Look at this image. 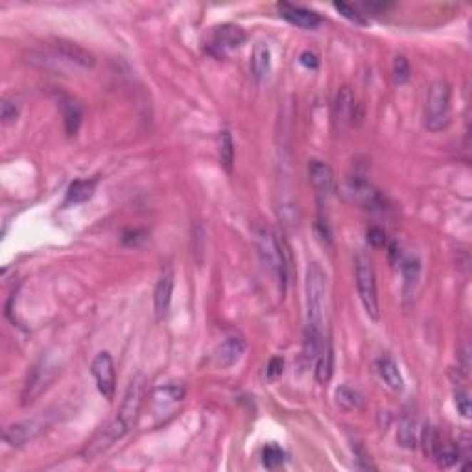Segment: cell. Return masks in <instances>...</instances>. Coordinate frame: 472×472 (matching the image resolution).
Segmentation results:
<instances>
[{"mask_svg":"<svg viewBox=\"0 0 472 472\" xmlns=\"http://www.w3.org/2000/svg\"><path fill=\"white\" fill-rule=\"evenodd\" d=\"M327 275L317 262L308 266L307 272V329H304V358L316 360L325 345L323 323H325Z\"/></svg>","mask_w":472,"mask_h":472,"instance_id":"1","label":"cell"},{"mask_svg":"<svg viewBox=\"0 0 472 472\" xmlns=\"http://www.w3.org/2000/svg\"><path fill=\"white\" fill-rule=\"evenodd\" d=\"M144 393H146V376L138 373L131 379L130 386L125 389L118 415L103 428L102 432H98L93 437L91 445H93L96 452H106L113 443L118 441L120 437H124L125 433L130 432L131 426L137 421L140 406H143Z\"/></svg>","mask_w":472,"mask_h":472,"instance_id":"2","label":"cell"},{"mask_svg":"<svg viewBox=\"0 0 472 472\" xmlns=\"http://www.w3.org/2000/svg\"><path fill=\"white\" fill-rule=\"evenodd\" d=\"M253 242L260 257V262L264 264L267 272L272 273L273 279L279 282L281 289H284L286 279H288V266H286L284 250H282L277 235L266 225H255Z\"/></svg>","mask_w":472,"mask_h":472,"instance_id":"3","label":"cell"},{"mask_svg":"<svg viewBox=\"0 0 472 472\" xmlns=\"http://www.w3.org/2000/svg\"><path fill=\"white\" fill-rule=\"evenodd\" d=\"M450 85L446 80H436L428 89L424 106V125L428 131L437 133L450 124Z\"/></svg>","mask_w":472,"mask_h":472,"instance_id":"4","label":"cell"},{"mask_svg":"<svg viewBox=\"0 0 472 472\" xmlns=\"http://www.w3.org/2000/svg\"><path fill=\"white\" fill-rule=\"evenodd\" d=\"M354 272H356V286L361 304L366 308L367 316L376 321L380 317L379 292H376V277H374L373 262H371L367 255H356Z\"/></svg>","mask_w":472,"mask_h":472,"instance_id":"5","label":"cell"},{"mask_svg":"<svg viewBox=\"0 0 472 472\" xmlns=\"http://www.w3.org/2000/svg\"><path fill=\"white\" fill-rule=\"evenodd\" d=\"M91 373H93L94 380H96V388L102 393L103 399L111 402L115 399L116 393V373H115V361H113L109 352H100L93 360L91 366Z\"/></svg>","mask_w":472,"mask_h":472,"instance_id":"6","label":"cell"},{"mask_svg":"<svg viewBox=\"0 0 472 472\" xmlns=\"http://www.w3.org/2000/svg\"><path fill=\"white\" fill-rule=\"evenodd\" d=\"M345 196L356 203L361 205L364 209H382L384 205V197L376 188L371 183H367L366 179L361 178H349L347 183H345Z\"/></svg>","mask_w":472,"mask_h":472,"instance_id":"7","label":"cell"},{"mask_svg":"<svg viewBox=\"0 0 472 472\" xmlns=\"http://www.w3.org/2000/svg\"><path fill=\"white\" fill-rule=\"evenodd\" d=\"M308 175H310V183H312L314 190L321 200L332 196V192L336 190V179L334 172L327 163L317 159L310 160L308 163Z\"/></svg>","mask_w":472,"mask_h":472,"instance_id":"8","label":"cell"},{"mask_svg":"<svg viewBox=\"0 0 472 472\" xmlns=\"http://www.w3.org/2000/svg\"><path fill=\"white\" fill-rule=\"evenodd\" d=\"M45 426L46 424L43 419L21 421V423L9 424L4 430V441L11 446H21L39 436L45 430Z\"/></svg>","mask_w":472,"mask_h":472,"instance_id":"9","label":"cell"},{"mask_svg":"<svg viewBox=\"0 0 472 472\" xmlns=\"http://www.w3.org/2000/svg\"><path fill=\"white\" fill-rule=\"evenodd\" d=\"M277 9L281 14L282 19H286L288 23L295 24L299 28H307V30H314L321 24V17L312 11V9H307L303 6L297 4H289V2H279Z\"/></svg>","mask_w":472,"mask_h":472,"instance_id":"10","label":"cell"},{"mask_svg":"<svg viewBox=\"0 0 472 472\" xmlns=\"http://www.w3.org/2000/svg\"><path fill=\"white\" fill-rule=\"evenodd\" d=\"M245 352V342L240 336H229L214 349V361L220 367H231Z\"/></svg>","mask_w":472,"mask_h":472,"instance_id":"11","label":"cell"},{"mask_svg":"<svg viewBox=\"0 0 472 472\" xmlns=\"http://www.w3.org/2000/svg\"><path fill=\"white\" fill-rule=\"evenodd\" d=\"M245 43V31L236 24H222L214 30L212 34V48L218 50L220 53L227 50L238 48Z\"/></svg>","mask_w":472,"mask_h":472,"instance_id":"12","label":"cell"},{"mask_svg":"<svg viewBox=\"0 0 472 472\" xmlns=\"http://www.w3.org/2000/svg\"><path fill=\"white\" fill-rule=\"evenodd\" d=\"M172 294H174V272L166 267L165 272L160 273L159 281L155 284V292H153V304H155L157 317H165L168 314Z\"/></svg>","mask_w":472,"mask_h":472,"instance_id":"13","label":"cell"},{"mask_svg":"<svg viewBox=\"0 0 472 472\" xmlns=\"http://www.w3.org/2000/svg\"><path fill=\"white\" fill-rule=\"evenodd\" d=\"M53 52L59 53L63 59H67L71 63H76L80 67L83 68H91L94 65V58L93 53L87 52L83 46L76 45V43H72V41L67 39H56L52 45Z\"/></svg>","mask_w":472,"mask_h":472,"instance_id":"14","label":"cell"},{"mask_svg":"<svg viewBox=\"0 0 472 472\" xmlns=\"http://www.w3.org/2000/svg\"><path fill=\"white\" fill-rule=\"evenodd\" d=\"M59 109H61L65 131H67L68 137H74V135L80 131L83 109H81V106L78 103V100H74L72 96H68V94H61V96H59Z\"/></svg>","mask_w":472,"mask_h":472,"instance_id":"15","label":"cell"},{"mask_svg":"<svg viewBox=\"0 0 472 472\" xmlns=\"http://www.w3.org/2000/svg\"><path fill=\"white\" fill-rule=\"evenodd\" d=\"M354 111H356L354 94L349 87H342L334 100V118L339 125H349L354 118Z\"/></svg>","mask_w":472,"mask_h":472,"instance_id":"16","label":"cell"},{"mask_svg":"<svg viewBox=\"0 0 472 472\" xmlns=\"http://www.w3.org/2000/svg\"><path fill=\"white\" fill-rule=\"evenodd\" d=\"M376 371H379L380 379L386 382V386H388L389 389H393V391H402V388H404L402 374L391 356H388V354L380 356L379 361H376Z\"/></svg>","mask_w":472,"mask_h":472,"instance_id":"17","label":"cell"},{"mask_svg":"<svg viewBox=\"0 0 472 472\" xmlns=\"http://www.w3.org/2000/svg\"><path fill=\"white\" fill-rule=\"evenodd\" d=\"M272 71V52L266 43H257L251 53V72L259 81L266 80Z\"/></svg>","mask_w":472,"mask_h":472,"instance_id":"18","label":"cell"},{"mask_svg":"<svg viewBox=\"0 0 472 472\" xmlns=\"http://www.w3.org/2000/svg\"><path fill=\"white\" fill-rule=\"evenodd\" d=\"M332 369H334V354H332V345L327 339L325 345L321 347L319 354L316 358V380L319 384H327L332 376Z\"/></svg>","mask_w":472,"mask_h":472,"instance_id":"19","label":"cell"},{"mask_svg":"<svg viewBox=\"0 0 472 472\" xmlns=\"http://www.w3.org/2000/svg\"><path fill=\"white\" fill-rule=\"evenodd\" d=\"M96 188V179H76L67 190V203H85L89 201Z\"/></svg>","mask_w":472,"mask_h":472,"instance_id":"20","label":"cell"},{"mask_svg":"<svg viewBox=\"0 0 472 472\" xmlns=\"http://www.w3.org/2000/svg\"><path fill=\"white\" fill-rule=\"evenodd\" d=\"M396 441L406 450H414L415 445H417V439H415V415H411V411H404V415L401 417Z\"/></svg>","mask_w":472,"mask_h":472,"instance_id":"21","label":"cell"},{"mask_svg":"<svg viewBox=\"0 0 472 472\" xmlns=\"http://www.w3.org/2000/svg\"><path fill=\"white\" fill-rule=\"evenodd\" d=\"M336 402L342 410L345 411H356L360 410L361 404H364V399H361L360 393L356 389H352L351 386H339L336 389Z\"/></svg>","mask_w":472,"mask_h":472,"instance_id":"22","label":"cell"},{"mask_svg":"<svg viewBox=\"0 0 472 472\" xmlns=\"http://www.w3.org/2000/svg\"><path fill=\"white\" fill-rule=\"evenodd\" d=\"M421 277V262L417 257H406L402 260V279H404V292L410 294L417 286Z\"/></svg>","mask_w":472,"mask_h":472,"instance_id":"23","label":"cell"},{"mask_svg":"<svg viewBox=\"0 0 472 472\" xmlns=\"http://www.w3.org/2000/svg\"><path fill=\"white\" fill-rule=\"evenodd\" d=\"M218 152H220V163L227 172H232V165H235V144H232V137L227 130H223L218 138Z\"/></svg>","mask_w":472,"mask_h":472,"instance_id":"24","label":"cell"},{"mask_svg":"<svg viewBox=\"0 0 472 472\" xmlns=\"http://www.w3.org/2000/svg\"><path fill=\"white\" fill-rule=\"evenodd\" d=\"M441 437H439V433H437V430L433 426H430V424H426V426L423 428V450H424V456L426 458H436L437 450H439V446H441Z\"/></svg>","mask_w":472,"mask_h":472,"instance_id":"25","label":"cell"},{"mask_svg":"<svg viewBox=\"0 0 472 472\" xmlns=\"http://www.w3.org/2000/svg\"><path fill=\"white\" fill-rule=\"evenodd\" d=\"M433 459H436L441 467H452L454 463H458L459 450L456 448L454 445H450V443H441V446H439Z\"/></svg>","mask_w":472,"mask_h":472,"instance_id":"26","label":"cell"},{"mask_svg":"<svg viewBox=\"0 0 472 472\" xmlns=\"http://www.w3.org/2000/svg\"><path fill=\"white\" fill-rule=\"evenodd\" d=\"M411 76V67L410 61L404 58V56H396L393 59V80L396 85H404L406 81L410 80Z\"/></svg>","mask_w":472,"mask_h":472,"instance_id":"27","label":"cell"},{"mask_svg":"<svg viewBox=\"0 0 472 472\" xmlns=\"http://www.w3.org/2000/svg\"><path fill=\"white\" fill-rule=\"evenodd\" d=\"M334 9H338L343 17L349 19V21L354 24H361V26H366V24L369 23V21L366 19V15L361 14L360 9L354 8L352 4H347V2H334Z\"/></svg>","mask_w":472,"mask_h":472,"instance_id":"28","label":"cell"},{"mask_svg":"<svg viewBox=\"0 0 472 472\" xmlns=\"http://www.w3.org/2000/svg\"><path fill=\"white\" fill-rule=\"evenodd\" d=\"M262 461L267 468H275L284 461V452L281 446L267 445L262 452Z\"/></svg>","mask_w":472,"mask_h":472,"instance_id":"29","label":"cell"},{"mask_svg":"<svg viewBox=\"0 0 472 472\" xmlns=\"http://www.w3.org/2000/svg\"><path fill=\"white\" fill-rule=\"evenodd\" d=\"M282 371H284V360L281 356H273L266 366V379L270 382H277L282 376Z\"/></svg>","mask_w":472,"mask_h":472,"instance_id":"30","label":"cell"},{"mask_svg":"<svg viewBox=\"0 0 472 472\" xmlns=\"http://www.w3.org/2000/svg\"><path fill=\"white\" fill-rule=\"evenodd\" d=\"M352 452H354V458H356V461H358V467L360 468H376L373 465V461H371V456L367 454L366 452V448H364V446H361V443L360 441H352Z\"/></svg>","mask_w":472,"mask_h":472,"instance_id":"31","label":"cell"},{"mask_svg":"<svg viewBox=\"0 0 472 472\" xmlns=\"http://www.w3.org/2000/svg\"><path fill=\"white\" fill-rule=\"evenodd\" d=\"M0 116H2V122L4 124H11L19 118V107L9 100H2L0 103Z\"/></svg>","mask_w":472,"mask_h":472,"instance_id":"32","label":"cell"},{"mask_svg":"<svg viewBox=\"0 0 472 472\" xmlns=\"http://www.w3.org/2000/svg\"><path fill=\"white\" fill-rule=\"evenodd\" d=\"M367 242H369L373 247H382V245L386 244V231H384L382 227L373 225V227L367 229Z\"/></svg>","mask_w":472,"mask_h":472,"instance_id":"33","label":"cell"},{"mask_svg":"<svg viewBox=\"0 0 472 472\" xmlns=\"http://www.w3.org/2000/svg\"><path fill=\"white\" fill-rule=\"evenodd\" d=\"M456 406H458L459 414L463 415V417H471V399H468V393H456Z\"/></svg>","mask_w":472,"mask_h":472,"instance_id":"34","label":"cell"},{"mask_svg":"<svg viewBox=\"0 0 472 472\" xmlns=\"http://www.w3.org/2000/svg\"><path fill=\"white\" fill-rule=\"evenodd\" d=\"M301 63H303L304 67H308V68H317V65H319V59H317L316 53L310 52V50H307V52L301 53Z\"/></svg>","mask_w":472,"mask_h":472,"instance_id":"35","label":"cell"}]
</instances>
